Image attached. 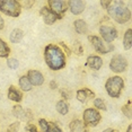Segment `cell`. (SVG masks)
Here are the masks:
<instances>
[{
  "label": "cell",
  "mask_w": 132,
  "mask_h": 132,
  "mask_svg": "<svg viewBox=\"0 0 132 132\" xmlns=\"http://www.w3.org/2000/svg\"><path fill=\"white\" fill-rule=\"evenodd\" d=\"M44 59L49 68L52 70H60L65 65V56L63 51L54 44H49L45 46Z\"/></svg>",
  "instance_id": "cell-1"
},
{
  "label": "cell",
  "mask_w": 132,
  "mask_h": 132,
  "mask_svg": "<svg viewBox=\"0 0 132 132\" xmlns=\"http://www.w3.org/2000/svg\"><path fill=\"white\" fill-rule=\"evenodd\" d=\"M107 11L110 16L119 24H124L131 18V11L125 7L124 2L122 1H111Z\"/></svg>",
  "instance_id": "cell-2"
},
{
  "label": "cell",
  "mask_w": 132,
  "mask_h": 132,
  "mask_svg": "<svg viewBox=\"0 0 132 132\" xmlns=\"http://www.w3.org/2000/svg\"><path fill=\"white\" fill-rule=\"evenodd\" d=\"M123 87H124V81H123V79L119 76L110 78L106 81V84H105V88H106L107 94L113 98L120 97Z\"/></svg>",
  "instance_id": "cell-3"
},
{
  "label": "cell",
  "mask_w": 132,
  "mask_h": 132,
  "mask_svg": "<svg viewBox=\"0 0 132 132\" xmlns=\"http://www.w3.org/2000/svg\"><path fill=\"white\" fill-rule=\"evenodd\" d=\"M22 10L19 1L16 0H0V11L10 17H18Z\"/></svg>",
  "instance_id": "cell-4"
},
{
  "label": "cell",
  "mask_w": 132,
  "mask_h": 132,
  "mask_svg": "<svg viewBox=\"0 0 132 132\" xmlns=\"http://www.w3.org/2000/svg\"><path fill=\"white\" fill-rule=\"evenodd\" d=\"M49 9L52 13H54L59 17V19H61L63 14L68 9V1H64V0H49Z\"/></svg>",
  "instance_id": "cell-5"
},
{
  "label": "cell",
  "mask_w": 132,
  "mask_h": 132,
  "mask_svg": "<svg viewBox=\"0 0 132 132\" xmlns=\"http://www.w3.org/2000/svg\"><path fill=\"white\" fill-rule=\"evenodd\" d=\"M88 40L92 42L94 49L97 51L98 53L106 54V53H109V52H111V51H113V46L111 45V44H105L104 42H103V40L100 38L98 36H96V35H90V36H88Z\"/></svg>",
  "instance_id": "cell-6"
},
{
  "label": "cell",
  "mask_w": 132,
  "mask_h": 132,
  "mask_svg": "<svg viewBox=\"0 0 132 132\" xmlns=\"http://www.w3.org/2000/svg\"><path fill=\"white\" fill-rule=\"evenodd\" d=\"M101 118V114L95 109H87L84 112V122L86 125L95 127V125H97V123H100Z\"/></svg>",
  "instance_id": "cell-7"
},
{
  "label": "cell",
  "mask_w": 132,
  "mask_h": 132,
  "mask_svg": "<svg viewBox=\"0 0 132 132\" xmlns=\"http://www.w3.org/2000/svg\"><path fill=\"white\" fill-rule=\"evenodd\" d=\"M127 65H128V62L125 60L124 56L120 55V54H116L114 55L112 60H111V63H110V68L111 70L114 71V72H123V71L127 69Z\"/></svg>",
  "instance_id": "cell-8"
},
{
  "label": "cell",
  "mask_w": 132,
  "mask_h": 132,
  "mask_svg": "<svg viewBox=\"0 0 132 132\" xmlns=\"http://www.w3.org/2000/svg\"><path fill=\"white\" fill-rule=\"evenodd\" d=\"M100 33L103 37V40L107 43H111L118 37V31H116L114 27L112 26H106V25H103L101 26L100 28Z\"/></svg>",
  "instance_id": "cell-9"
},
{
  "label": "cell",
  "mask_w": 132,
  "mask_h": 132,
  "mask_svg": "<svg viewBox=\"0 0 132 132\" xmlns=\"http://www.w3.org/2000/svg\"><path fill=\"white\" fill-rule=\"evenodd\" d=\"M27 78L29 80V82L32 84V86H41L42 84L44 82V77L40 71L37 70H29L28 71V75H27Z\"/></svg>",
  "instance_id": "cell-10"
},
{
  "label": "cell",
  "mask_w": 132,
  "mask_h": 132,
  "mask_svg": "<svg viewBox=\"0 0 132 132\" xmlns=\"http://www.w3.org/2000/svg\"><path fill=\"white\" fill-rule=\"evenodd\" d=\"M40 13L42 15V17H43L44 23L47 24V25H52L53 23H55L56 19H59V17L56 16L54 13H52V11L49 9V7H43Z\"/></svg>",
  "instance_id": "cell-11"
},
{
  "label": "cell",
  "mask_w": 132,
  "mask_h": 132,
  "mask_svg": "<svg viewBox=\"0 0 132 132\" xmlns=\"http://www.w3.org/2000/svg\"><path fill=\"white\" fill-rule=\"evenodd\" d=\"M85 1L82 0H72V1H68V7H70L71 13L75 15H79L85 10Z\"/></svg>",
  "instance_id": "cell-12"
},
{
  "label": "cell",
  "mask_w": 132,
  "mask_h": 132,
  "mask_svg": "<svg viewBox=\"0 0 132 132\" xmlns=\"http://www.w3.org/2000/svg\"><path fill=\"white\" fill-rule=\"evenodd\" d=\"M94 97H95L94 93L88 88H82L77 92V100L79 102H81V103H85V102L90 100V98H94Z\"/></svg>",
  "instance_id": "cell-13"
},
{
  "label": "cell",
  "mask_w": 132,
  "mask_h": 132,
  "mask_svg": "<svg viewBox=\"0 0 132 132\" xmlns=\"http://www.w3.org/2000/svg\"><path fill=\"white\" fill-rule=\"evenodd\" d=\"M86 64L88 65V67H90L92 69H94V70H100L102 68V65H103V60L97 55H90L87 59Z\"/></svg>",
  "instance_id": "cell-14"
},
{
  "label": "cell",
  "mask_w": 132,
  "mask_h": 132,
  "mask_svg": "<svg viewBox=\"0 0 132 132\" xmlns=\"http://www.w3.org/2000/svg\"><path fill=\"white\" fill-rule=\"evenodd\" d=\"M69 128H70V132H87L85 124L80 120H73Z\"/></svg>",
  "instance_id": "cell-15"
},
{
  "label": "cell",
  "mask_w": 132,
  "mask_h": 132,
  "mask_svg": "<svg viewBox=\"0 0 132 132\" xmlns=\"http://www.w3.org/2000/svg\"><path fill=\"white\" fill-rule=\"evenodd\" d=\"M8 98L18 103V102L22 101L23 95H22V93H20L18 89H16L14 86H10L9 87V90H8Z\"/></svg>",
  "instance_id": "cell-16"
},
{
  "label": "cell",
  "mask_w": 132,
  "mask_h": 132,
  "mask_svg": "<svg viewBox=\"0 0 132 132\" xmlns=\"http://www.w3.org/2000/svg\"><path fill=\"white\" fill-rule=\"evenodd\" d=\"M13 113L15 116H17V118H19L20 120H27V114H29L31 112H28V111H25L23 109L22 106H19V105H17V106H14L13 109Z\"/></svg>",
  "instance_id": "cell-17"
},
{
  "label": "cell",
  "mask_w": 132,
  "mask_h": 132,
  "mask_svg": "<svg viewBox=\"0 0 132 132\" xmlns=\"http://www.w3.org/2000/svg\"><path fill=\"white\" fill-rule=\"evenodd\" d=\"M73 26H75V29H76V32L78 34H86L87 33V24L85 20H82V19L75 20Z\"/></svg>",
  "instance_id": "cell-18"
},
{
  "label": "cell",
  "mask_w": 132,
  "mask_h": 132,
  "mask_svg": "<svg viewBox=\"0 0 132 132\" xmlns=\"http://www.w3.org/2000/svg\"><path fill=\"white\" fill-rule=\"evenodd\" d=\"M132 46V29L129 28L123 37V47L124 50H130Z\"/></svg>",
  "instance_id": "cell-19"
},
{
  "label": "cell",
  "mask_w": 132,
  "mask_h": 132,
  "mask_svg": "<svg viewBox=\"0 0 132 132\" xmlns=\"http://www.w3.org/2000/svg\"><path fill=\"white\" fill-rule=\"evenodd\" d=\"M24 37V32L19 28H15L10 34V41L13 43H19Z\"/></svg>",
  "instance_id": "cell-20"
},
{
  "label": "cell",
  "mask_w": 132,
  "mask_h": 132,
  "mask_svg": "<svg viewBox=\"0 0 132 132\" xmlns=\"http://www.w3.org/2000/svg\"><path fill=\"white\" fill-rule=\"evenodd\" d=\"M19 87L22 88V90H24V92H29L32 89V84L29 82L28 78L26 76L20 77V79H19Z\"/></svg>",
  "instance_id": "cell-21"
},
{
  "label": "cell",
  "mask_w": 132,
  "mask_h": 132,
  "mask_svg": "<svg viewBox=\"0 0 132 132\" xmlns=\"http://www.w3.org/2000/svg\"><path fill=\"white\" fill-rule=\"evenodd\" d=\"M9 54H10L9 46L0 38V56H1V58H7Z\"/></svg>",
  "instance_id": "cell-22"
},
{
  "label": "cell",
  "mask_w": 132,
  "mask_h": 132,
  "mask_svg": "<svg viewBox=\"0 0 132 132\" xmlns=\"http://www.w3.org/2000/svg\"><path fill=\"white\" fill-rule=\"evenodd\" d=\"M56 111L61 114V115H65L69 111V107H68V104L65 103L64 101H60L56 103Z\"/></svg>",
  "instance_id": "cell-23"
},
{
  "label": "cell",
  "mask_w": 132,
  "mask_h": 132,
  "mask_svg": "<svg viewBox=\"0 0 132 132\" xmlns=\"http://www.w3.org/2000/svg\"><path fill=\"white\" fill-rule=\"evenodd\" d=\"M94 105L97 110H104V111L106 110V104L102 98H96L94 101Z\"/></svg>",
  "instance_id": "cell-24"
},
{
  "label": "cell",
  "mask_w": 132,
  "mask_h": 132,
  "mask_svg": "<svg viewBox=\"0 0 132 132\" xmlns=\"http://www.w3.org/2000/svg\"><path fill=\"white\" fill-rule=\"evenodd\" d=\"M7 64H8V67H9L10 69H17L18 68V60L17 59H8L7 60Z\"/></svg>",
  "instance_id": "cell-25"
},
{
  "label": "cell",
  "mask_w": 132,
  "mask_h": 132,
  "mask_svg": "<svg viewBox=\"0 0 132 132\" xmlns=\"http://www.w3.org/2000/svg\"><path fill=\"white\" fill-rule=\"evenodd\" d=\"M38 124H40V128H41V130L43 132H47V131H49V123H47L45 120L41 119L40 121H38Z\"/></svg>",
  "instance_id": "cell-26"
},
{
  "label": "cell",
  "mask_w": 132,
  "mask_h": 132,
  "mask_svg": "<svg viewBox=\"0 0 132 132\" xmlns=\"http://www.w3.org/2000/svg\"><path fill=\"white\" fill-rule=\"evenodd\" d=\"M130 103H131V102L129 101V102H128V105H125V106L122 107V112L124 113L129 119L131 118V107H130Z\"/></svg>",
  "instance_id": "cell-27"
},
{
  "label": "cell",
  "mask_w": 132,
  "mask_h": 132,
  "mask_svg": "<svg viewBox=\"0 0 132 132\" xmlns=\"http://www.w3.org/2000/svg\"><path fill=\"white\" fill-rule=\"evenodd\" d=\"M47 132H62L58 125H55L54 123H49V131Z\"/></svg>",
  "instance_id": "cell-28"
},
{
  "label": "cell",
  "mask_w": 132,
  "mask_h": 132,
  "mask_svg": "<svg viewBox=\"0 0 132 132\" xmlns=\"http://www.w3.org/2000/svg\"><path fill=\"white\" fill-rule=\"evenodd\" d=\"M75 47H76V53L78 55H81L82 54V47H81V44H80V42L78 43V42H76V44H75Z\"/></svg>",
  "instance_id": "cell-29"
},
{
  "label": "cell",
  "mask_w": 132,
  "mask_h": 132,
  "mask_svg": "<svg viewBox=\"0 0 132 132\" xmlns=\"http://www.w3.org/2000/svg\"><path fill=\"white\" fill-rule=\"evenodd\" d=\"M18 129H19V123L16 122V123H13V124L10 125L9 130H10L11 132H17V131H18Z\"/></svg>",
  "instance_id": "cell-30"
},
{
  "label": "cell",
  "mask_w": 132,
  "mask_h": 132,
  "mask_svg": "<svg viewBox=\"0 0 132 132\" xmlns=\"http://www.w3.org/2000/svg\"><path fill=\"white\" fill-rule=\"evenodd\" d=\"M26 130L29 131V132H38L36 127H35V125H33V124H28L27 128H26Z\"/></svg>",
  "instance_id": "cell-31"
},
{
  "label": "cell",
  "mask_w": 132,
  "mask_h": 132,
  "mask_svg": "<svg viewBox=\"0 0 132 132\" xmlns=\"http://www.w3.org/2000/svg\"><path fill=\"white\" fill-rule=\"evenodd\" d=\"M34 4V1H20L19 2V5H24L25 7H27V8H31V6Z\"/></svg>",
  "instance_id": "cell-32"
},
{
  "label": "cell",
  "mask_w": 132,
  "mask_h": 132,
  "mask_svg": "<svg viewBox=\"0 0 132 132\" xmlns=\"http://www.w3.org/2000/svg\"><path fill=\"white\" fill-rule=\"evenodd\" d=\"M101 5H102V7H103L104 9H107V8L110 7V5H111V1L110 0H107V1H101Z\"/></svg>",
  "instance_id": "cell-33"
},
{
  "label": "cell",
  "mask_w": 132,
  "mask_h": 132,
  "mask_svg": "<svg viewBox=\"0 0 132 132\" xmlns=\"http://www.w3.org/2000/svg\"><path fill=\"white\" fill-rule=\"evenodd\" d=\"M60 92H61V94L63 95V97L65 98V100H68V98L70 97V94H69V93H68L67 90H65V89H61Z\"/></svg>",
  "instance_id": "cell-34"
},
{
  "label": "cell",
  "mask_w": 132,
  "mask_h": 132,
  "mask_svg": "<svg viewBox=\"0 0 132 132\" xmlns=\"http://www.w3.org/2000/svg\"><path fill=\"white\" fill-rule=\"evenodd\" d=\"M61 46H63V47H64V50L67 51V54H68V55H70V54H71V53H70V50H69L68 47L65 46V44H64V43H61Z\"/></svg>",
  "instance_id": "cell-35"
},
{
  "label": "cell",
  "mask_w": 132,
  "mask_h": 132,
  "mask_svg": "<svg viewBox=\"0 0 132 132\" xmlns=\"http://www.w3.org/2000/svg\"><path fill=\"white\" fill-rule=\"evenodd\" d=\"M4 25H5V23H4V19H2V17L0 16V31H1V29L4 28Z\"/></svg>",
  "instance_id": "cell-36"
},
{
  "label": "cell",
  "mask_w": 132,
  "mask_h": 132,
  "mask_svg": "<svg viewBox=\"0 0 132 132\" xmlns=\"http://www.w3.org/2000/svg\"><path fill=\"white\" fill-rule=\"evenodd\" d=\"M50 86L52 87V88H56V82L55 81H51L50 82Z\"/></svg>",
  "instance_id": "cell-37"
},
{
  "label": "cell",
  "mask_w": 132,
  "mask_h": 132,
  "mask_svg": "<svg viewBox=\"0 0 132 132\" xmlns=\"http://www.w3.org/2000/svg\"><path fill=\"white\" fill-rule=\"evenodd\" d=\"M131 129H132V127H131V125H129V128H128V131H127V132H131Z\"/></svg>",
  "instance_id": "cell-38"
},
{
  "label": "cell",
  "mask_w": 132,
  "mask_h": 132,
  "mask_svg": "<svg viewBox=\"0 0 132 132\" xmlns=\"http://www.w3.org/2000/svg\"><path fill=\"white\" fill-rule=\"evenodd\" d=\"M111 130H112V129H106V130H104L103 132H111Z\"/></svg>",
  "instance_id": "cell-39"
},
{
  "label": "cell",
  "mask_w": 132,
  "mask_h": 132,
  "mask_svg": "<svg viewBox=\"0 0 132 132\" xmlns=\"http://www.w3.org/2000/svg\"><path fill=\"white\" fill-rule=\"evenodd\" d=\"M111 132H120L119 130H111Z\"/></svg>",
  "instance_id": "cell-40"
},
{
  "label": "cell",
  "mask_w": 132,
  "mask_h": 132,
  "mask_svg": "<svg viewBox=\"0 0 132 132\" xmlns=\"http://www.w3.org/2000/svg\"><path fill=\"white\" fill-rule=\"evenodd\" d=\"M0 100H1V95H0Z\"/></svg>",
  "instance_id": "cell-41"
}]
</instances>
